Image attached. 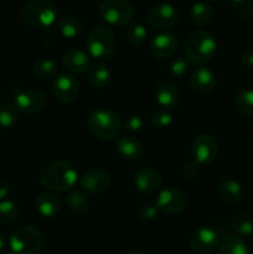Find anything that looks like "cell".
I'll return each mask as SVG.
<instances>
[{
  "label": "cell",
  "mask_w": 253,
  "mask_h": 254,
  "mask_svg": "<svg viewBox=\"0 0 253 254\" xmlns=\"http://www.w3.org/2000/svg\"><path fill=\"white\" fill-rule=\"evenodd\" d=\"M111 71L108 67L103 64H96L89 67L88 69V81L92 87L97 89H103L111 82Z\"/></svg>",
  "instance_id": "25"
},
{
  "label": "cell",
  "mask_w": 253,
  "mask_h": 254,
  "mask_svg": "<svg viewBox=\"0 0 253 254\" xmlns=\"http://www.w3.org/2000/svg\"><path fill=\"white\" fill-rule=\"evenodd\" d=\"M88 127L94 136L109 140L121 133L122 123L114 112L106 108H98L89 114Z\"/></svg>",
  "instance_id": "6"
},
{
  "label": "cell",
  "mask_w": 253,
  "mask_h": 254,
  "mask_svg": "<svg viewBox=\"0 0 253 254\" xmlns=\"http://www.w3.org/2000/svg\"><path fill=\"white\" fill-rule=\"evenodd\" d=\"M231 6L241 19H253V0H231Z\"/></svg>",
  "instance_id": "34"
},
{
  "label": "cell",
  "mask_w": 253,
  "mask_h": 254,
  "mask_svg": "<svg viewBox=\"0 0 253 254\" xmlns=\"http://www.w3.org/2000/svg\"><path fill=\"white\" fill-rule=\"evenodd\" d=\"M191 151L195 161L200 165L210 164L216 160L218 155V143L211 134H200L193 140Z\"/></svg>",
  "instance_id": "9"
},
{
  "label": "cell",
  "mask_w": 253,
  "mask_h": 254,
  "mask_svg": "<svg viewBox=\"0 0 253 254\" xmlns=\"http://www.w3.org/2000/svg\"><path fill=\"white\" fill-rule=\"evenodd\" d=\"M10 192L9 184L4 180H0V201H4Z\"/></svg>",
  "instance_id": "42"
},
{
  "label": "cell",
  "mask_w": 253,
  "mask_h": 254,
  "mask_svg": "<svg viewBox=\"0 0 253 254\" xmlns=\"http://www.w3.org/2000/svg\"><path fill=\"white\" fill-rule=\"evenodd\" d=\"M76 169L63 160L51 161L40 171V183L47 190L55 192H67L74 188L77 183Z\"/></svg>",
  "instance_id": "1"
},
{
  "label": "cell",
  "mask_w": 253,
  "mask_h": 254,
  "mask_svg": "<svg viewBox=\"0 0 253 254\" xmlns=\"http://www.w3.org/2000/svg\"><path fill=\"white\" fill-rule=\"evenodd\" d=\"M61 201L54 193H42L36 200V211L45 218H52L59 215Z\"/></svg>",
  "instance_id": "22"
},
{
  "label": "cell",
  "mask_w": 253,
  "mask_h": 254,
  "mask_svg": "<svg viewBox=\"0 0 253 254\" xmlns=\"http://www.w3.org/2000/svg\"><path fill=\"white\" fill-rule=\"evenodd\" d=\"M126 254H146V253H145V252H143V251L134 250V251H130V252H128Z\"/></svg>",
  "instance_id": "44"
},
{
  "label": "cell",
  "mask_w": 253,
  "mask_h": 254,
  "mask_svg": "<svg viewBox=\"0 0 253 254\" xmlns=\"http://www.w3.org/2000/svg\"><path fill=\"white\" fill-rule=\"evenodd\" d=\"M218 254H250L247 245L237 235H227L220 241Z\"/></svg>",
  "instance_id": "24"
},
{
  "label": "cell",
  "mask_w": 253,
  "mask_h": 254,
  "mask_svg": "<svg viewBox=\"0 0 253 254\" xmlns=\"http://www.w3.org/2000/svg\"><path fill=\"white\" fill-rule=\"evenodd\" d=\"M148 22L156 29H169L178 24L179 12L168 2H160L148 11Z\"/></svg>",
  "instance_id": "10"
},
{
  "label": "cell",
  "mask_w": 253,
  "mask_h": 254,
  "mask_svg": "<svg viewBox=\"0 0 253 254\" xmlns=\"http://www.w3.org/2000/svg\"><path fill=\"white\" fill-rule=\"evenodd\" d=\"M5 247H6V238H5V236L0 232V252L4 251Z\"/></svg>",
  "instance_id": "43"
},
{
  "label": "cell",
  "mask_w": 253,
  "mask_h": 254,
  "mask_svg": "<svg viewBox=\"0 0 253 254\" xmlns=\"http://www.w3.org/2000/svg\"><path fill=\"white\" fill-rule=\"evenodd\" d=\"M231 227L240 237H248L253 235V215L240 213L231 221Z\"/></svg>",
  "instance_id": "28"
},
{
  "label": "cell",
  "mask_w": 253,
  "mask_h": 254,
  "mask_svg": "<svg viewBox=\"0 0 253 254\" xmlns=\"http://www.w3.org/2000/svg\"><path fill=\"white\" fill-rule=\"evenodd\" d=\"M59 71V64L51 59H40L34 64V73L42 79L52 78Z\"/></svg>",
  "instance_id": "30"
},
{
  "label": "cell",
  "mask_w": 253,
  "mask_h": 254,
  "mask_svg": "<svg viewBox=\"0 0 253 254\" xmlns=\"http://www.w3.org/2000/svg\"><path fill=\"white\" fill-rule=\"evenodd\" d=\"M213 15L212 6L208 2L197 1L192 5L190 11L191 21L196 26H205L211 21Z\"/></svg>",
  "instance_id": "26"
},
{
  "label": "cell",
  "mask_w": 253,
  "mask_h": 254,
  "mask_svg": "<svg viewBox=\"0 0 253 254\" xmlns=\"http://www.w3.org/2000/svg\"><path fill=\"white\" fill-rule=\"evenodd\" d=\"M123 127L129 133H138V131H140L143 129L144 121L139 116H130L124 121Z\"/></svg>",
  "instance_id": "37"
},
{
  "label": "cell",
  "mask_w": 253,
  "mask_h": 254,
  "mask_svg": "<svg viewBox=\"0 0 253 254\" xmlns=\"http://www.w3.org/2000/svg\"><path fill=\"white\" fill-rule=\"evenodd\" d=\"M148 31L141 22H131L126 29V39L133 46H140L145 42Z\"/></svg>",
  "instance_id": "32"
},
{
  "label": "cell",
  "mask_w": 253,
  "mask_h": 254,
  "mask_svg": "<svg viewBox=\"0 0 253 254\" xmlns=\"http://www.w3.org/2000/svg\"><path fill=\"white\" fill-rule=\"evenodd\" d=\"M156 206L163 212L169 215L183 212L188 206V197L181 190L176 188H166L159 192Z\"/></svg>",
  "instance_id": "8"
},
{
  "label": "cell",
  "mask_w": 253,
  "mask_h": 254,
  "mask_svg": "<svg viewBox=\"0 0 253 254\" xmlns=\"http://www.w3.org/2000/svg\"><path fill=\"white\" fill-rule=\"evenodd\" d=\"M217 51V42L206 30H193L185 40V54L189 61L197 64L210 62Z\"/></svg>",
  "instance_id": "2"
},
{
  "label": "cell",
  "mask_w": 253,
  "mask_h": 254,
  "mask_svg": "<svg viewBox=\"0 0 253 254\" xmlns=\"http://www.w3.org/2000/svg\"><path fill=\"white\" fill-rule=\"evenodd\" d=\"M116 36L109 27L93 26L87 34L86 46L89 56L97 60H107L116 50Z\"/></svg>",
  "instance_id": "4"
},
{
  "label": "cell",
  "mask_w": 253,
  "mask_h": 254,
  "mask_svg": "<svg viewBox=\"0 0 253 254\" xmlns=\"http://www.w3.org/2000/svg\"><path fill=\"white\" fill-rule=\"evenodd\" d=\"M154 94H155V99L159 106L164 109H168V111L171 108H175L178 106L179 101H180L179 89L171 82L165 81L159 83L156 86Z\"/></svg>",
  "instance_id": "20"
},
{
  "label": "cell",
  "mask_w": 253,
  "mask_h": 254,
  "mask_svg": "<svg viewBox=\"0 0 253 254\" xmlns=\"http://www.w3.org/2000/svg\"><path fill=\"white\" fill-rule=\"evenodd\" d=\"M12 254H40L44 248V236L34 226L17 228L9 240Z\"/></svg>",
  "instance_id": "5"
},
{
  "label": "cell",
  "mask_w": 253,
  "mask_h": 254,
  "mask_svg": "<svg viewBox=\"0 0 253 254\" xmlns=\"http://www.w3.org/2000/svg\"><path fill=\"white\" fill-rule=\"evenodd\" d=\"M17 118H19V111L14 103L5 102L0 106V128H11L17 122Z\"/></svg>",
  "instance_id": "29"
},
{
  "label": "cell",
  "mask_w": 253,
  "mask_h": 254,
  "mask_svg": "<svg viewBox=\"0 0 253 254\" xmlns=\"http://www.w3.org/2000/svg\"><path fill=\"white\" fill-rule=\"evenodd\" d=\"M189 61L188 59H184V57H179L175 59L169 66V74H170L173 78L181 79L189 73Z\"/></svg>",
  "instance_id": "35"
},
{
  "label": "cell",
  "mask_w": 253,
  "mask_h": 254,
  "mask_svg": "<svg viewBox=\"0 0 253 254\" xmlns=\"http://www.w3.org/2000/svg\"><path fill=\"white\" fill-rule=\"evenodd\" d=\"M158 206L151 205V203H145L138 210V217L140 221H151L158 215Z\"/></svg>",
  "instance_id": "38"
},
{
  "label": "cell",
  "mask_w": 253,
  "mask_h": 254,
  "mask_svg": "<svg viewBox=\"0 0 253 254\" xmlns=\"http://www.w3.org/2000/svg\"><path fill=\"white\" fill-rule=\"evenodd\" d=\"M99 15L107 24L121 27L133 17V6L129 0H102Z\"/></svg>",
  "instance_id": "7"
},
{
  "label": "cell",
  "mask_w": 253,
  "mask_h": 254,
  "mask_svg": "<svg viewBox=\"0 0 253 254\" xmlns=\"http://www.w3.org/2000/svg\"><path fill=\"white\" fill-rule=\"evenodd\" d=\"M235 102L238 111L242 112L246 116L253 117V89H241V91L236 94Z\"/></svg>",
  "instance_id": "31"
},
{
  "label": "cell",
  "mask_w": 253,
  "mask_h": 254,
  "mask_svg": "<svg viewBox=\"0 0 253 254\" xmlns=\"http://www.w3.org/2000/svg\"><path fill=\"white\" fill-rule=\"evenodd\" d=\"M212 1H218V0H212Z\"/></svg>",
  "instance_id": "46"
},
{
  "label": "cell",
  "mask_w": 253,
  "mask_h": 254,
  "mask_svg": "<svg viewBox=\"0 0 253 254\" xmlns=\"http://www.w3.org/2000/svg\"><path fill=\"white\" fill-rule=\"evenodd\" d=\"M190 83L200 93H210L217 86V77L207 67H197L190 76Z\"/></svg>",
  "instance_id": "18"
},
{
  "label": "cell",
  "mask_w": 253,
  "mask_h": 254,
  "mask_svg": "<svg viewBox=\"0 0 253 254\" xmlns=\"http://www.w3.org/2000/svg\"><path fill=\"white\" fill-rule=\"evenodd\" d=\"M67 208L74 216H83L89 210V201L86 196L79 191H71L66 197Z\"/></svg>",
  "instance_id": "27"
},
{
  "label": "cell",
  "mask_w": 253,
  "mask_h": 254,
  "mask_svg": "<svg viewBox=\"0 0 253 254\" xmlns=\"http://www.w3.org/2000/svg\"><path fill=\"white\" fill-rule=\"evenodd\" d=\"M217 193L220 200L227 206L238 205L243 198L242 186L232 179H226V180L221 181L217 188Z\"/></svg>",
  "instance_id": "19"
},
{
  "label": "cell",
  "mask_w": 253,
  "mask_h": 254,
  "mask_svg": "<svg viewBox=\"0 0 253 254\" xmlns=\"http://www.w3.org/2000/svg\"><path fill=\"white\" fill-rule=\"evenodd\" d=\"M59 10L51 0H29L22 7V19L27 25L49 29L57 20Z\"/></svg>",
  "instance_id": "3"
},
{
  "label": "cell",
  "mask_w": 253,
  "mask_h": 254,
  "mask_svg": "<svg viewBox=\"0 0 253 254\" xmlns=\"http://www.w3.org/2000/svg\"><path fill=\"white\" fill-rule=\"evenodd\" d=\"M241 62H242L243 66L250 67V68H253V46L248 47L241 55Z\"/></svg>",
  "instance_id": "41"
},
{
  "label": "cell",
  "mask_w": 253,
  "mask_h": 254,
  "mask_svg": "<svg viewBox=\"0 0 253 254\" xmlns=\"http://www.w3.org/2000/svg\"><path fill=\"white\" fill-rule=\"evenodd\" d=\"M178 47V39L171 32H159L151 39L149 50L155 59L164 60L170 57Z\"/></svg>",
  "instance_id": "15"
},
{
  "label": "cell",
  "mask_w": 253,
  "mask_h": 254,
  "mask_svg": "<svg viewBox=\"0 0 253 254\" xmlns=\"http://www.w3.org/2000/svg\"><path fill=\"white\" fill-rule=\"evenodd\" d=\"M14 104L17 111L26 114H35L41 112L46 106V96L37 89H25L16 93Z\"/></svg>",
  "instance_id": "12"
},
{
  "label": "cell",
  "mask_w": 253,
  "mask_h": 254,
  "mask_svg": "<svg viewBox=\"0 0 253 254\" xmlns=\"http://www.w3.org/2000/svg\"><path fill=\"white\" fill-rule=\"evenodd\" d=\"M62 62H63L64 68L74 74L84 73L91 67V59H89L88 52L83 51L82 49H71L64 52Z\"/></svg>",
  "instance_id": "17"
},
{
  "label": "cell",
  "mask_w": 253,
  "mask_h": 254,
  "mask_svg": "<svg viewBox=\"0 0 253 254\" xmlns=\"http://www.w3.org/2000/svg\"><path fill=\"white\" fill-rule=\"evenodd\" d=\"M41 41L45 47H54L57 44V32L51 30L50 27L45 29L41 35Z\"/></svg>",
  "instance_id": "39"
},
{
  "label": "cell",
  "mask_w": 253,
  "mask_h": 254,
  "mask_svg": "<svg viewBox=\"0 0 253 254\" xmlns=\"http://www.w3.org/2000/svg\"><path fill=\"white\" fill-rule=\"evenodd\" d=\"M134 186L143 193H154L163 186V178L154 169H141L134 175Z\"/></svg>",
  "instance_id": "16"
},
{
  "label": "cell",
  "mask_w": 253,
  "mask_h": 254,
  "mask_svg": "<svg viewBox=\"0 0 253 254\" xmlns=\"http://www.w3.org/2000/svg\"><path fill=\"white\" fill-rule=\"evenodd\" d=\"M111 185V178L102 169H91L79 178V188L87 193L97 195L107 190Z\"/></svg>",
  "instance_id": "14"
},
{
  "label": "cell",
  "mask_w": 253,
  "mask_h": 254,
  "mask_svg": "<svg viewBox=\"0 0 253 254\" xmlns=\"http://www.w3.org/2000/svg\"><path fill=\"white\" fill-rule=\"evenodd\" d=\"M57 32L64 39H74L82 31V21L74 15H63L56 22Z\"/></svg>",
  "instance_id": "23"
},
{
  "label": "cell",
  "mask_w": 253,
  "mask_h": 254,
  "mask_svg": "<svg viewBox=\"0 0 253 254\" xmlns=\"http://www.w3.org/2000/svg\"><path fill=\"white\" fill-rule=\"evenodd\" d=\"M200 171V164H197L196 161H189L184 165L183 173L185 175V178L188 179H193L196 178V175Z\"/></svg>",
  "instance_id": "40"
},
{
  "label": "cell",
  "mask_w": 253,
  "mask_h": 254,
  "mask_svg": "<svg viewBox=\"0 0 253 254\" xmlns=\"http://www.w3.org/2000/svg\"><path fill=\"white\" fill-rule=\"evenodd\" d=\"M173 122V116L168 109H156L151 116V124L156 128H166Z\"/></svg>",
  "instance_id": "36"
},
{
  "label": "cell",
  "mask_w": 253,
  "mask_h": 254,
  "mask_svg": "<svg viewBox=\"0 0 253 254\" xmlns=\"http://www.w3.org/2000/svg\"><path fill=\"white\" fill-rule=\"evenodd\" d=\"M116 150L122 158L131 161L139 160L143 155V146L140 141L130 135L119 138L116 143Z\"/></svg>",
  "instance_id": "21"
},
{
  "label": "cell",
  "mask_w": 253,
  "mask_h": 254,
  "mask_svg": "<svg viewBox=\"0 0 253 254\" xmlns=\"http://www.w3.org/2000/svg\"><path fill=\"white\" fill-rule=\"evenodd\" d=\"M52 93L61 103H72L79 94L78 82L71 74H60L52 83Z\"/></svg>",
  "instance_id": "13"
},
{
  "label": "cell",
  "mask_w": 253,
  "mask_h": 254,
  "mask_svg": "<svg viewBox=\"0 0 253 254\" xmlns=\"http://www.w3.org/2000/svg\"><path fill=\"white\" fill-rule=\"evenodd\" d=\"M0 254H12V253H7V252H5V253H0Z\"/></svg>",
  "instance_id": "45"
},
{
  "label": "cell",
  "mask_w": 253,
  "mask_h": 254,
  "mask_svg": "<svg viewBox=\"0 0 253 254\" xmlns=\"http://www.w3.org/2000/svg\"><path fill=\"white\" fill-rule=\"evenodd\" d=\"M220 235L211 227H201L196 230L190 237V247L198 254L213 252L220 245Z\"/></svg>",
  "instance_id": "11"
},
{
  "label": "cell",
  "mask_w": 253,
  "mask_h": 254,
  "mask_svg": "<svg viewBox=\"0 0 253 254\" xmlns=\"http://www.w3.org/2000/svg\"><path fill=\"white\" fill-rule=\"evenodd\" d=\"M19 216V207L9 200L0 201V223H12Z\"/></svg>",
  "instance_id": "33"
}]
</instances>
